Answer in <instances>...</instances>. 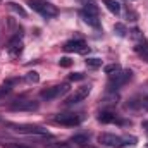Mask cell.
<instances>
[{
	"mask_svg": "<svg viewBox=\"0 0 148 148\" xmlns=\"http://www.w3.org/2000/svg\"><path fill=\"white\" fill-rule=\"evenodd\" d=\"M136 141H138L136 136H117L112 133H103L98 136V143L110 148H122L127 147V145H136Z\"/></svg>",
	"mask_w": 148,
	"mask_h": 148,
	"instance_id": "cell-1",
	"label": "cell"
},
{
	"mask_svg": "<svg viewBox=\"0 0 148 148\" xmlns=\"http://www.w3.org/2000/svg\"><path fill=\"white\" fill-rule=\"evenodd\" d=\"M28 5L35 12L41 14L45 19H50V17H57L59 16V9L53 3H50V2H45V0H28Z\"/></svg>",
	"mask_w": 148,
	"mask_h": 148,
	"instance_id": "cell-2",
	"label": "cell"
},
{
	"mask_svg": "<svg viewBox=\"0 0 148 148\" xmlns=\"http://www.w3.org/2000/svg\"><path fill=\"white\" fill-rule=\"evenodd\" d=\"M5 127L12 129L14 133L17 134H40V136H50V133L41 127V126H35V124H12V122H7Z\"/></svg>",
	"mask_w": 148,
	"mask_h": 148,
	"instance_id": "cell-3",
	"label": "cell"
},
{
	"mask_svg": "<svg viewBox=\"0 0 148 148\" xmlns=\"http://www.w3.org/2000/svg\"><path fill=\"white\" fill-rule=\"evenodd\" d=\"M110 79H109V84H107V93H115L121 86H124L131 77H133V71L131 69H121L117 74H112L109 76Z\"/></svg>",
	"mask_w": 148,
	"mask_h": 148,
	"instance_id": "cell-4",
	"label": "cell"
},
{
	"mask_svg": "<svg viewBox=\"0 0 148 148\" xmlns=\"http://www.w3.org/2000/svg\"><path fill=\"white\" fill-rule=\"evenodd\" d=\"M67 91H69V84H67V83H62V84H55V86H52V88L41 90V91H40V98L50 102V100H55V98L66 95Z\"/></svg>",
	"mask_w": 148,
	"mask_h": 148,
	"instance_id": "cell-5",
	"label": "cell"
},
{
	"mask_svg": "<svg viewBox=\"0 0 148 148\" xmlns=\"http://www.w3.org/2000/svg\"><path fill=\"white\" fill-rule=\"evenodd\" d=\"M84 121V115L83 114H57L53 117V122L60 124V126H79L81 122Z\"/></svg>",
	"mask_w": 148,
	"mask_h": 148,
	"instance_id": "cell-6",
	"label": "cell"
},
{
	"mask_svg": "<svg viewBox=\"0 0 148 148\" xmlns=\"http://www.w3.org/2000/svg\"><path fill=\"white\" fill-rule=\"evenodd\" d=\"M38 107H40V103L36 100H17L9 109L12 112H35L38 110Z\"/></svg>",
	"mask_w": 148,
	"mask_h": 148,
	"instance_id": "cell-7",
	"label": "cell"
},
{
	"mask_svg": "<svg viewBox=\"0 0 148 148\" xmlns=\"http://www.w3.org/2000/svg\"><path fill=\"white\" fill-rule=\"evenodd\" d=\"M90 91H91V86H90V84H84V86H79V88H76V91H74L73 95H71V97L66 100V103H67V105H74V103H79V102H83L84 98H88Z\"/></svg>",
	"mask_w": 148,
	"mask_h": 148,
	"instance_id": "cell-8",
	"label": "cell"
},
{
	"mask_svg": "<svg viewBox=\"0 0 148 148\" xmlns=\"http://www.w3.org/2000/svg\"><path fill=\"white\" fill-rule=\"evenodd\" d=\"M21 36H23V33H14V36L10 38V41L7 45V52H9L10 57H19L21 55L23 47H24L23 41H21Z\"/></svg>",
	"mask_w": 148,
	"mask_h": 148,
	"instance_id": "cell-9",
	"label": "cell"
},
{
	"mask_svg": "<svg viewBox=\"0 0 148 148\" xmlns=\"http://www.w3.org/2000/svg\"><path fill=\"white\" fill-rule=\"evenodd\" d=\"M66 52H76V53H90V47L83 41V40H71L67 43H64L62 47Z\"/></svg>",
	"mask_w": 148,
	"mask_h": 148,
	"instance_id": "cell-10",
	"label": "cell"
},
{
	"mask_svg": "<svg viewBox=\"0 0 148 148\" xmlns=\"http://www.w3.org/2000/svg\"><path fill=\"white\" fill-rule=\"evenodd\" d=\"M98 122H102V124H114V122H119V124H124V121H121L114 112L110 110H102L98 114Z\"/></svg>",
	"mask_w": 148,
	"mask_h": 148,
	"instance_id": "cell-11",
	"label": "cell"
},
{
	"mask_svg": "<svg viewBox=\"0 0 148 148\" xmlns=\"http://www.w3.org/2000/svg\"><path fill=\"white\" fill-rule=\"evenodd\" d=\"M126 107L131 109V110H148V98H143V97H140V98H131Z\"/></svg>",
	"mask_w": 148,
	"mask_h": 148,
	"instance_id": "cell-12",
	"label": "cell"
},
{
	"mask_svg": "<svg viewBox=\"0 0 148 148\" xmlns=\"http://www.w3.org/2000/svg\"><path fill=\"white\" fill-rule=\"evenodd\" d=\"M79 16L83 17V21L86 23V24H90L91 28H100V19H98V16H93V14H88V12H84V10H79Z\"/></svg>",
	"mask_w": 148,
	"mask_h": 148,
	"instance_id": "cell-13",
	"label": "cell"
},
{
	"mask_svg": "<svg viewBox=\"0 0 148 148\" xmlns=\"http://www.w3.org/2000/svg\"><path fill=\"white\" fill-rule=\"evenodd\" d=\"M69 141L74 143V145L86 147V145L90 143V136H88V134H74V136H71V140H69Z\"/></svg>",
	"mask_w": 148,
	"mask_h": 148,
	"instance_id": "cell-14",
	"label": "cell"
},
{
	"mask_svg": "<svg viewBox=\"0 0 148 148\" xmlns=\"http://www.w3.org/2000/svg\"><path fill=\"white\" fill-rule=\"evenodd\" d=\"M134 50L141 55V57H145L148 60V41H140V43H136V47H134Z\"/></svg>",
	"mask_w": 148,
	"mask_h": 148,
	"instance_id": "cell-15",
	"label": "cell"
},
{
	"mask_svg": "<svg viewBox=\"0 0 148 148\" xmlns=\"http://www.w3.org/2000/svg\"><path fill=\"white\" fill-rule=\"evenodd\" d=\"M103 3H105V7L110 10L112 14H119L121 12V3L119 2H115V0H102Z\"/></svg>",
	"mask_w": 148,
	"mask_h": 148,
	"instance_id": "cell-16",
	"label": "cell"
},
{
	"mask_svg": "<svg viewBox=\"0 0 148 148\" xmlns=\"http://www.w3.org/2000/svg\"><path fill=\"white\" fill-rule=\"evenodd\" d=\"M5 5H7V7H9V9L12 10V12H16V14H19L21 17H26V16H28V14H26V10H24V9H23L21 5H17V3H14V2H9V3H5Z\"/></svg>",
	"mask_w": 148,
	"mask_h": 148,
	"instance_id": "cell-17",
	"label": "cell"
},
{
	"mask_svg": "<svg viewBox=\"0 0 148 148\" xmlns=\"http://www.w3.org/2000/svg\"><path fill=\"white\" fill-rule=\"evenodd\" d=\"M86 66L91 67V69H98V67L102 66V60H100L98 57H88V59H86Z\"/></svg>",
	"mask_w": 148,
	"mask_h": 148,
	"instance_id": "cell-18",
	"label": "cell"
},
{
	"mask_svg": "<svg viewBox=\"0 0 148 148\" xmlns=\"http://www.w3.org/2000/svg\"><path fill=\"white\" fill-rule=\"evenodd\" d=\"M114 33H115L117 36L124 38V36H126V35H127V29H126V26H124L122 23H117V24L114 26Z\"/></svg>",
	"mask_w": 148,
	"mask_h": 148,
	"instance_id": "cell-19",
	"label": "cell"
},
{
	"mask_svg": "<svg viewBox=\"0 0 148 148\" xmlns=\"http://www.w3.org/2000/svg\"><path fill=\"white\" fill-rule=\"evenodd\" d=\"M119 71H121V66H119V64H109V66H105V67H103V73L109 74V76L117 74Z\"/></svg>",
	"mask_w": 148,
	"mask_h": 148,
	"instance_id": "cell-20",
	"label": "cell"
},
{
	"mask_svg": "<svg viewBox=\"0 0 148 148\" xmlns=\"http://www.w3.org/2000/svg\"><path fill=\"white\" fill-rule=\"evenodd\" d=\"M24 81L26 83H38L40 81V74L36 71H29V73L24 76Z\"/></svg>",
	"mask_w": 148,
	"mask_h": 148,
	"instance_id": "cell-21",
	"label": "cell"
},
{
	"mask_svg": "<svg viewBox=\"0 0 148 148\" xmlns=\"http://www.w3.org/2000/svg\"><path fill=\"white\" fill-rule=\"evenodd\" d=\"M84 12H88V14H93V16H98V7L93 3V2H90V3H84V9H83Z\"/></svg>",
	"mask_w": 148,
	"mask_h": 148,
	"instance_id": "cell-22",
	"label": "cell"
},
{
	"mask_svg": "<svg viewBox=\"0 0 148 148\" xmlns=\"http://www.w3.org/2000/svg\"><path fill=\"white\" fill-rule=\"evenodd\" d=\"M129 36L133 38V40H134L136 43H140V41H143V40H145V38H143V33H141V31H140L138 28H134V29H133V31L129 33Z\"/></svg>",
	"mask_w": 148,
	"mask_h": 148,
	"instance_id": "cell-23",
	"label": "cell"
},
{
	"mask_svg": "<svg viewBox=\"0 0 148 148\" xmlns=\"http://www.w3.org/2000/svg\"><path fill=\"white\" fill-rule=\"evenodd\" d=\"M10 91H12V86H10L9 83H5L3 86H0V100H2V98H3L5 95H9Z\"/></svg>",
	"mask_w": 148,
	"mask_h": 148,
	"instance_id": "cell-24",
	"label": "cell"
},
{
	"mask_svg": "<svg viewBox=\"0 0 148 148\" xmlns=\"http://www.w3.org/2000/svg\"><path fill=\"white\" fill-rule=\"evenodd\" d=\"M59 66H60V67H71V66H73V60H71L69 57H62V59L59 60Z\"/></svg>",
	"mask_w": 148,
	"mask_h": 148,
	"instance_id": "cell-25",
	"label": "cell"
},
{
	"mask_svg": "<svg viewBox=\"0 0 148 148\" xmlns=\"http://www.w3.org/2000/svg\"><path fill=\"white\" fill-rule=\"evenodd\" d=\"M81 79H84V74H83V73H73V74H69V81H81Z\"/></svg>",
	"mask_w": 148,
	"mask_h": 148,
	"instance_id": "cell-26",
	"label": "cell"
},
{
	"mask_svg": "<svg viewBox=\"0 0 148 148\" xmlns=\"http://www.w3.org/2000/svg\"><path fill=\"white\" fill-rule=\"evenodd\" d=\"M3 148H26L24 145H17V143H2Z\"/></svg>",
	"mask_w": 148,
	"mask_h": 148,
	"instance_id": "cell-27",
	"label": "cell"
},
{
	"mask_svg": "<svg viewBox=\"0 0 148 148\" xmlns=\"http://www.w3.org/2000/svg\"><path fill=\"white\" fill-rule=\"evenodd\" d=\"M50 148H71V147H69V143H53V145H50Z\"/></svg>",
	"mask_w": 148,
	"mask_h": 148,
	"instance_id": "cell-28",
	"label": "cell"
},
{
	"mask_svg": "<svg viewBox=\"0 0 148 148\" xmlns=\"http://www.w3.org/2000/svg\"><path fill=\"white\" fill-rule=\"evenodd\" d=\"M141 127H143V129L148 133V121H143V122H141Z\"/></svg>",
	"mask_w": 148,
	"mask_h": 148,
	"instance_id": "cell-29",
	"label": "cell"
},
{
	"mask_svg": "<svg viewBox=\"0 0 148 148\" xmlns=\"http://www.w3.org/2000/svg\"><path fill=\"white\" fill-rule=\"evenodd\" d=\"M79 2H83V3H90V2H93V0H79Z\"/></svg>",
	"mask_w": 148,
	"mask_h": 148,
	"instance_id": "cell-30",
	"label": "cell"
},
{
	"mask_svg": "<svg viewBox=\"0 0 148 148\" xmlns=\"http://www.w3.org/2000/svg\"><path fill=\"white\" fill-rule=\"evenodd\" d=\"M83 148H95V147H83Z\"/></svg>",
	"mask_w": 148,
	"mask_h": 148,
	"instance_id": "cell-31",
	"label": "cell"
}]
</instances>
